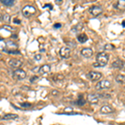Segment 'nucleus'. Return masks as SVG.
Segmentation results:
<instances>
[{
    "mask_svg": "<svg viewBox=\"0 0 125 125\" xmlns=\"http://www.w3.org/2000/svg\"><path fill=\"white\" fill-rule=\"evenodd\" d=\"M27 76V73L23 69H20V68H18L13 71V78L16 80H22L24 79Z\"/></svg>",
    "mask_w": 125,
    "mask_h": 125,
    "instance_id": "nucleus-3",
    "label": "nucleus"
},
{
    "mask_svg": "<svg viewBox=\"0 0 125 125\" xmlns=\"http://www.w3.org/2000/svg\"><path fill=\"white\" fill-rule=\"evenodd\" d=\"M19 118V116L17 114H5L3 117H2L1 119L2 120H13L16 118Z\"/></svg>",
    "mask_w": 125,
    "mask_h": 125,
    "instance_id": "nucleus-16",
    "label": "nucleus"
},
{
    "mask_svg": "<svg viewBox=\"0 0 125 125\" xmlns=\"http://www.w3.org/2000/svg\"><path fill=\"white\" fill-rule=\"evenodd\" d=\"M87 77L89 78L90 80H92V81H98V80H99L102 78V73L96 71H90L87 74Z\"/></svg>",
    "mask_w": 125,
    "mask_h": 125,
    "instance_id": "nucleus-6",
    "label": "nucleus"
},
{
    "mask_svg": "<svg viewBox=\"0 0 125 125\" xmlns=\"http://www.w3.org/2000/svg\"><path fill=\"white\" fill-rule=\"evenodd\" d=\"M108 54L105 52L98 53L96 56V62L94 64L96 67H104L108 62Z\"/></svg>",
    "mask_w": 125,
    "mask_h": 125,
    "instance_id": "nucleus-1",
    "label": "nucleus"
},
{
    "mask_svg": "<svg viewBox=\"0 0 125 125\" xmlns=\"http://www.w3.org/2000/svg\"><path fill=\"white\" fill-rule=\"evenodd\" d=\"M100 112L104 114H108L113 112V108L109 105H104L100 109Z\"/></svg>",
    "mask_w": 125,
    "mask_h": 125,
    "instance_id": "nucleus-14",
    "label": "nucleus"
},
{
    "mask_svg": "<svg viewBox=\"0 0 125 125\" xmlns=\"http://www.w3.org/2000/svg\"><path fill=\"white\" fill-rule=\"evenodd\" d=\"M125 66V63L124 61L121 59H117L112 63V67L114 68H118V69H123Z\"/></svg>",
    "mask_w": 125,
    "mask_h": 125,
    "instance_id": "nucleus-11",
    "label": "nucleus"
},
{
    "mask_svg": "<svg viewBox=\"0 0 125 125\" xmlns=\"http://www.w3.org/2000/svg\"><path fill=\"white\" fill-rule=\"evenodd\" d=\"M22 13H23V15L26 18H29L30 16L33 15L34 13H36V9L32 5H26L24 6L22 9Z\"/></svg>",
    "mask_w": 125,
    "mask_h": 125,
    "instance_id": "nucleus-2",
    "label": "nucleus"
},
{
    "mask_svg": "<svg viewBox=\"0 0 125 125\" xmlns=\"http://www.w3.org/2000/svg\"><path fill=\"white\" fill-rule=\"evenodd\" d=\"M0 58H1V53H0Z\"/></svg>",
    "mask_w": 125,
    "mask_h": 125,
    "instance_id": "nucleus-32",
    "label": "nucleus"
},
{
    "mask_svg": "<svg viewBox=\"0 0 125 125\" xmlns=\"http://www.w3.org/2000/svg\"><path fill=\"white\" fill-rule=\"evenodd\" d=\"M3 28V29H9V30H10V31H12V30H15V29H12L11 27H9V26H8V25H4Z\"/></svg>",
    "mask_w": 125,
    "mask_h": 125,
    "instance_id": "nucleus-25",
    "label": "nucleus"
},
{
    "mask_svg": "<svg viewBox=\"0 0 125 125\" xmlns=\"http://www.w3.org/2000/svg\"><path fill=\"white\" fill-rule=\"evenodd\" d=\"M83 24L82 23H79L78 24H77V25L74 26V27L72 29L71 31L74 32V33H78V32L81 31V30L83 29Z\"/></svg>",
    "mask_w": 125,
    "mask_h": 125,
    "instance_id": "nucleus-18",
    "label": "nucleus"
},
{
    "mask_svg": "<svg viewBox=\"0 0 125 125\" xmlns=\"http://www.w3.org/2000/svg\"><path fill=\"white\" fill-rule=\"evenodd\" d=\"M124 125H125V124H124Z\"/></svg>",
    "mask_w": 125,
    "mask_h": 125,
    "instance_id": "nucleus-33",
    "label": "nucleus"
},
{
    "mask_svg": "<svg viewBox=\"0 0 125 125\" xmlns=\"http://www.w3.org/2000/svg\"><path fill=\"white\" fill-rule=\"evenodd\" d=\"M95 88L98 90H103V89H108L111 88V83L108 80H103V81L98 82L96 84Z\"/></svg>",
    "mask_w": 125,
    "mask_h": 125,
    "instance_id": "nucleus-4",
    "label": "nucleus"
},
{
    "mask_svg": "<svg viewBox=\"0 0 125 125\" xmlns=\"http://www.w3.org/2000/svg\"><path fill=\"white\" fill-rule=\"evenodd\" d=\"M2 20H3V14L0 13V22H2Z\"/></svg>",
    "mask_w": 125,
    "mask_h": 125,
    "instance_id": "nucleus-29",
    "label": "nucleus"
},
{
    "mask_svg": "<svg viewBox=\"0 0 125 125\" xmlns=\"http://www.w3.org/2000/svg\"><path fill=\"white\" fill-rule=\"evenodd\" d=\"M88 12H89V13H91L93 16L97 17V16L100 15L103 13V9L100 7V6L94 5V6H92V7H90L89 9H88Z\"/></svg>",
    "mask_w": 125,
    "mask_h": 125,
    "instance_id": "nucleus-5",
    "label": "nucleus"
},
{
    "mask_svg": "<svg viewBox=\"0 0 125 125\" xmlns=\"http://www.w3.org/2000/svg\"><path fill=\"white\" fill-rule=\"evenodd\" d=\"M114 7L116 9H118L120 11H124L125 10V0H119L116 3H114Z\"/></svg>",
    "mask_w": 125,
    "mask_h": 125,
    "instance_id": "nucleus-13",
    "label": "nucleus"
},
{
    "mask_svg": "<svg viewBox=\"0 0 125 125\" xmlns=\"http://www.w3.org/2000/svg\"><path fill=\"white\" fill-rule=\"evenodd\" d=\"M122 25H123V27H125V21H124V22H123Z\"/></svg>",
    "mask_w": 125,
    "mask_h": 125,
    "instance_id": "nucleus-30",
    "label": "nucleus"
},
{
    "mask_svg": "<svg viewBox=\"0 0 125 125\" xmlns=\"http://www.w3.org/2000/svg\"><path fill=\"white\" fill-rule=\"evenodd\" d=\"M53 27H54V28H56V29H58V28L61 27V24H60V23H56V24H54Z\"/></svg>",
    "mask_w": 125,
    "mask_h": 125,
    "instance_id": "nucleus-26",
    "label": "nucleus"
},
{
    "mask_svg": "<svg viewBox=\"0 0 125 125\" xmlns=\"http://www.w3.org/2000/svg\"><path fill=\"white\" fill-rule=\"evenodd\" d=\"M88 36L85 33H80L77 36V39L78 40V42L81 43H84L88 41Z\"/></svg>",
    "mask_w": 125,
    "mask_h": 125,
    "instance_id": "nucleus-15",
    "label": "nucleus"
},
{
    "mask_svg": "<svg viewBox=\"0 0 125 125\" xmlns=\"http://www.w3.org/2000/svg\"><path fill=\"white\" fill-rule=\"evenodd\" d=\"M70 48L68 47H62L60 48L59 54L62 58H68L70 57Z\"/></svg>",
    "mask_w": 125,
    "mask_h": 125,
    "instance_id": "nucleus-8",
    "label": "nucleus"
},
{
    "mask_svg": "<svg viewBox=\"0 0 125 125\" xmlns=\"http://www.w3.org/2000/svg\"><path fill=\"white\" fill-rule=\"evenodd\" d=\"M50 70H51L50 65H48V64H44L42 67H40V68L39 69V73L41 75H43V74H46V73H49Z\"/></svg>",
    "mask_w": 125,
    "mask_h": 125,
    "instance_id": "nucleus-12",
    "label": "nucleus"
},
{
    "mask_svg": "<svg viewBox=\"0 0 125 125\" xmlns=\"http://www.w3.org/2000/svg\"><path fill=\"white\" fill-rule=\"evenodd\" d=\"M115 80L117 83L122 84V85H125V75L123 74H118L115 77Z\"/></svg>",
    "mask_w": 125,
    "mask_h": 125,
    "instance_id": "nucleus-17",
    "label": "nucleus"
},
{
    "mask_svg": "<svg viewBox=\"0 0 125 125\" xmlns=\"http://www.w3.org/2000/svg\"><path fill=\"white\" fill-rule=\"evenodd\" d=\"M14 23H20V20L14 19Z\"/></svg>",
    "mask_w": 125,
    "mask_h": 125,
    "instance_id": "nucleus-28",
    "label": "nucleus"
},
{
    "mask_svg": "<svg viewBox=\"0 0 125 125\" xmlns=\"http://www.w3.org/2000/svg\"><path fill=\"white\" fill-rule=\"evenodd\" d=\"M10 19H11V18H10L9 14H8V13L3 14V20H2V22H4L5 23L8 24L10 23Z\"/></svg>",
    "mask_w": 125,
    "mask_h": 125,
    "instance_id": "nucleus-20",
    "label": "nucleus"
},
{
    "mask_svg": "<svg viewBox=\"0 0 125 125\" xmlns=\"http://www.w3.org/2000/svg\"><path fill=\"white\" fill-rule=\"evenodd\" d=\"M2 3L5 6H8V7H10V6H13L14 4V1L13 0H0Z\"/></svg>",
    "mask_w": 125,
    "mask_h": 125,
    "instance_id": "nucleus-19",
    "label": "nucleus"
},
{
    "mask_svg": "<svg viewBox=\"0 0 125 125\" xmlns=\"http://www.w3.org/2000/svg\"><path fill=\"white\" fill-rule=\"evenodd\" d=\"M41 58H42L41 54H35V56H34V58H35L36 60H39V59H41Z\"/></svg>",
    "mask_w": 125,
    "mask_h": 125,
    "instance_id": "nucleus-24",
    "label": "nucleus"
},
{
    "mask_svg": "<svg viewBox=\"0 0 125 125\" xmlns=\"http://www.w3.org/2000/svg\"><path fill=\"white\" fill-rule=\"evenodd\" d=\"M22 64H23V62H22L21 60L16 59V58H12V59H10L9 61V65L12 68H20L22 66Z\"/></svg>",
    "mask_w": 125,
    "mask_h": 125,
    "instance_id": "nucleus-9",
    "label": "nucleus"
},
{
    "mask_svg": "<svg viewBox=\"0 0 125 125\" xmlns=\"http://www.w3.org/2000/svg\"><path fill=\"white\" fill-rule=\"evenodd\" d=\"M85 103H86V101H85V99L83 98V95H80V97L78 99L77 104H78V105H80V106H83V104H85Z\"/></svg>",
    "mask_w": 125,
    "mask_h": 125,
    "instance_id": "nucleus-21",
    "label": "nucleus"
},
{
    "mask_svg": "<svg viewBox=\"0 0 125 125\" xmlns=\"http://www.w3.org/2000/svg\"><path fill=\"white\" fill-rule=\"evenodd\" d=\"M0 40H3V38H2L1 36H0Z\"/></svg>",
    "mask_w": 125,
    "mask_h": 125,
    "instance_id": "nucleus-31",
    "label": "nucleus"
},
{
    "mask_svg": "<svg viewBox=\"0 0 125 125\" xmlns=\"http://www.w3.org/2000/svg\"><path fill=\"white\" fill-rule=\"evenodd\" d=\"M55 3H57V4H62V0H56Z\"/></svg>",
    "mask_w": 125,
    "mask_h": 125,
    "instance_id": "nucleus-27",
    "label": "nucleus"
},
{
    "mask_svg": "<svg viewBox=\"0 0 125 125\" xmlns=\"http://www.w3.org/2000/svg\"><path fill=\"white\" fill-rule=\"evenodd\" d=\"M63 78H64L63 75H62V74H57V75H55V77H54V80L58 81V80L63 79Z\"/></svg>",
    "mask_w": 125,
    "mask_h": 125,
    "instance_id": "nucleus-23",
    "label": "nucleus"
},
{
    "mask_svg": "<svg viewBox=\"0 0 125 125\" xmlns=\"http://www.w3.org/2000/svg\"><path fill=\"white\" fill-rule=\"evenodd\" d=\"M114 48V46L112 45V44H106L105 46H104V49L106 50H112Z\"/></svg>",
    "mask_w": 125,
    "mask_h": 125,
    "instance_id": "nucleus-22",
    "label": "nucleus"
},
{
    "mask_svg": "<svg viewBox=\"0 0 125 125\" xmlns=\"http://www.w3.org/2000/svg\"><path fill=\"white\" fill-rule=\"evenodd\" d=\"M81 54L85 58H90L94 54V51L90 48H84L81 50Z\"/></svg>",
    "mask_w": 125,
    "mask_h": 125,
    "instance_id": "nucleus-10",
    "label": "nucleus"
},
{
    "mask_svg": "<svg viewBox=\"0 0 125 125\" xmlns=\"http://www.w3.org/2000/svg\"><path fill=\"white\" fill-rule=\"evenodd\" d=\"M87 100L91 104H95L98 102V100H99V96L96 94H88Z\"/></svg>",
    "mask_w": 125,
    "mask_h": 125,
    "instance_id": "nucleus-7",
    "label": "nucleus"
}]
</instances>
